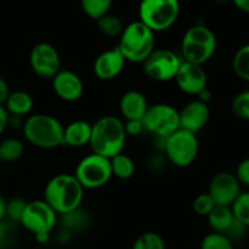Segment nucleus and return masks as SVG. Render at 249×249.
<instances>
[{
	"instance_id": "1",
	"label": "nucleus",
	"mask_w": 249,
	"mask_h": 249,
	"mask_svg": "<svg viewBox=\"0 0 249 249\" xmlns=\"http://www.w3.org/2000/svg\"><path fill=\"white\" fill-rule=\"evenodd\" d=\"M126 138L128 135L122 119L114 116H104L92 124L89 146L92 153L111 160L123 152Z\"/></svg>"
},
{
	"instance_id": "2",
	"label": "nucleus",
	"mask_w": 249,
	"mask_h": 249,
	"mask_svg": "<svg viewBox=\"0 0 249 249\" xmlns=\"http://www.w3.org/2000/svg\"><path fill=\"white\" fill-rule=\"evenodd\" d=\"M84 189L73 174H57L51 178L44 190V201L57 213H68L82 207Z\"/></svg>"
},
{
	"instance_id": "3",
	"label": "nucleus",
	"mask_w": 249,
	"mask_h": 249,
	"mask_svg": "<svg viewBox=\"0 0 249 249\" xmlns=\"http://www.w3.org/2000/svg\"><path fill=\"white\" fill-rule=\"evenodd\" d=\"M63 128L56 117L46 113H36L27 117L22 133L27 142L41 150H53L63 145Z\"/></svg>"
},
{
	"instance_id": "4",
	"label": "nucleus",
	"mask_w": 249,
	"mask_h": 249,
	"mask_svg": "<svg viewBox=\"0 0 249 249\" xmlns=\"http://www.w3.org/2000/svg\"><path fill=\"white\" fill-rule=\"evenodd\" d=\"M155 33L138 19L124 27L117 48L125 61L142 63L155 50Z\"/></svg>"
},
{
	"instance_id": "5",
	"label": "nucleus",
	"mask_w": 249,
	"mask_h": 249,
	"mask_svg": "<svg viewBox=\"0 0 249 249\" xmlns=\"http://www.w3.org/2000/svg\"><path fill=\"white\" fill-rule=\"evenodd\" d=\"M216 36L204 24H195L185 32L181 40L182 61L203 66L214 56L216 50Z\"/></svg>"
},
{
	"instance_id": "6",
	"label": "nucleus",
	"mask_w": 249,
	"mask_h": 249,
	"mask_svg": "<svg viewBox=\"0 0 249 249\" xmlns=\"http://www.w3.org/2000/svg\"><path fill=\"white\" fill-rule=\"evenodd\" d=\"M57 213L44 199H36L27 202L19 224L33 233L39 243H45L51 231L57 225Z\"/></svg>"
},
{
	"instance_id": "7",
	"label": "nucleus",
	"mask_w": 249,
	"mask_h": 249,
	"mask_svg": "<svg viewBox=\"0 0 249 249\" xmlns=\"http://www.w3.org/2000/svg\"><path fill=\"white\" fill-rule=\"evenodd\" d=\"M179 14V0H141L139 5V21L153 33L169 29Z\"/></svg>"
},
{
	"instance_id": "8",
	"label": "nucleus",
	"mask_w": 249,
	"mask_h": 249,
	"mask_svg": "<svg viewBox=\"0 0 249 249\" xmlns=\"http://www.w3.org/2000/svg\"><path fill=\"white\" fill-rule=\"evenodd\" d=\"M163 151L168 160L175 167H190L198 156V139L196 134L184 129H178L163 139Z\"/></svg>"
},
{
	"instance_id": "9",
	"label": "nucleus",
	"mask_w": 249,
	"mask_h": 249,
	"mask_svg": "<svg viewBox=\"0 0 249 249\" xmlns=\"http://www.w3.org/2000/svg\"><path fill=\"white\" fill-rule=\"evenodd\" d=\"M73 175L84 190L100 189L113 177L111 160L96 153H90L78 163Z\"/></svg>"
},
{
	"instance_id": "10",
	"label": "nucleus",
	"mask_w": 249,
	"mask_h": 249,
	"mask_svg": "<svg viewBox=\"0 0 249 249\" xmlns=\"http://www.w3.org/2000/svg\"><path fill=\"white\" fill-rule=\"evenodd\" d=\"M182 58L179 53L169 49H155L142 62V70L150 79L155 82L174 80Z\"/></svg>"
},
{
	"instance_id": "11",
	"label": "nucleus",
	"mask_w": 249,
	"mask_h": 249,
	"mask_svg": "<svg viewBox=\"0 0 249 249\" xmlns=\"http://www.w3.org/2000/svg\"><path fill=\"white\" fill-rule=\"evenodd\" d=\"M145 130L164 139L180 129L179 111L172 105L156 104L148 106L142 118Z\"/></svg>"
},
{
	"instance_id": "12",
	"label": "nucleus",
	"mask_w": 249,
	"mask_h": 249,
	"mask_svg": "<svg viewBox=\"0 0 249 249\" xmlns=\"http://www.w3.org/2000/svg\"><path fill=\"white\" fill-rule=\"evenodd\" d=\"M29 65L36 75L43 79H53L61 71V57L57 49L49 43H39L32 48Z\"/></svg>"
},
{
	"instance_id": "13",
	"label": "nucleus",
	"mask_w": 249,
	"mask_h": 249,
	"mask_svg": "<svg viewBox=\"0 0 249 249\" xmlns=\"http://www.w3.org/2000/svg\"><path fill=\"white\" fill-rule=\"evenodd\" d=\"M207 194L216 206L231 207L241 194V184L235 174L221 172L212 178Z\"/></svg>"
},
{
	"instance_id": "14",
	"label": "nucleus",
	"mask_w": 249,
	"mask_h": 249,
	"mask_svg": "<svg viewBox=\"0 0 249 249\" xmlns=\"http://www.w3.org/2000/svg\"><path fill=\"white\" fill-rule=\"evenodd\" d=\"M174 80L178 88L187 95L198 96L202 91L208 89V78L203 66L195 65L186 61H182Z\"/></svg>"
},
{
	"instance_id": "15",
	"label": "nucleus",
	"mask_w": 249,
	"mask_h": 249,
	"mask_svg": "<svg viewBox=\"0 0 249 249\" xmlns=\"http://www.w3.org/2000/svg\"><path fill=\"white\" fill-rule=\"evenodd\" d=\"M211 118V109L208 104L201 100H194L182 107L179 111L180 129L197 134L201 131Z\"/></svg>"
},
{
	"instance_id": "16",
	"label": "nucleus",
	"mask_w": 249,
	"mask_h": 249,
	"mask_svg": "<svg viewBox=\"0 0 249 249\" xmlns=\"http://www.w3.org/2000/svg\"><path fill=\"white\" fill-rule=\"evenodd\" d=\"M51 80L56 96L63 101H78L84 94V83L82 78L73 71L61 70Z\"/></svg>"
},
{
	"instance_id": "17",
	"label": "nucleus",
	"mask_w": 249,
	"mask_h": 249,
	"mask_svg": "<svg viewBox=\"0 0 249 249\" xmlns=\"http://www.w3.org/2000/svg\"><path fill=\"white\" fill-rule=\"evenodd\" d=\"M125 58L118 50V48L109 49L104 51L96 57L94 62V73L99 79L112 80L118 77L124 70L125 66Z\"/></svg>"
},
{
	"instance_id": "18",
	"label": "nucleus",
	"mask_w": 249,
	"mask_h": 249,
	"mask_svg": "<svg viewBox=\"0 0 249 249\" xmlns=\"http://www.w3.org/2000/svg\"><path fill=\"white\" fill-rule=\"evenodd\" d=\"M148 102L145 95L138 90H129L119 100V112L125 121H142Z\"/></svg>"
},
{
	"instance_id": "19",
	"label": "nucleus",
	"mask_w": 249,
	"mask_h": 249,
	"mask_svg": "<svg viewBox=\"0 0 249 249\" xmlns=\"http://www.w3.org/2000/svg\"><path fill=\"white\" fill-rule=\"evenodd\" d=\"M91 130L92 124H90L89 122L82 121V119L71 122L63 128V145L73 148L89 145Z\"/></svg>"
},
{
	"instance_id": "20",
	"label": "nucleus",
	"mask_w": 249,
	"mask_h": 249,
	"mask_svg": "<svg viewBox=\"0 0 249 249\" xmlns=\"http://www.w3.org/2000/svg\"><path fill=\"white\" fill-rule=\"evenodd\" d=\"M34 106V100L29 92L23 90L11 91L10 96L7 97L4 107L10 116L24 117L28 116L32 112Z\"/></svg>"
},
{
	"instance_id": "21",
	"label": "nucleus",
	"mask_w": 249,
	"mask_h": 249,
	"mask_svg": "<svg viewBox=\"0 0 249 249\" xmlns=\"http://www.w3.org/2000/svg\"><path fill=\"white\" fill-rule=\"evenodd\" d=\"M60 223L63 231L68 233L80 232L90 224V215L82 207L60 215Z\"/></svg>"
},
{
	"instance_id": "22",
	"label": "nucleus",
	"mask_w": 249,
	"mask_h": 249,
	"mask_svg": "<svg viewBox=\"0 0 249 249\" xmlns=\"http://www.w3.org/2000/svg\"><path fill=\"white\" fill-rule=\"evenodd\" d=\"M207 220L213 232L225 235L235 221V216L231 211V207L215 206V208L207 216Z\"/></svg>"
},
{
	"instance_id": "23",
	"label": "nucleus",
	"mask_w": 249,
	"mask_h": 249,
	"mask_svg": "<svg viewBox=\"0 0 249 249\" xmlns=\"http://www.w3.org/2000/svg\"><path fill=\"white\" fill-rule=\"evenodd\" d=\"M112 175L121 180H129L135 174V163L123 152L111 158Z\"/></svg>"
},
{
	"instance_id": "24",
	"label": "nucleus",
	"mask_w": 249,
	"mask_h": 249,
	"mask_svg": "<svg viewBox=\"0 0 249 249\" xmlns=\"http://www.w3.org/2000/svg\"><path fill=\"white\" fill-rule=\"evenodd\" d=\"M24 153V145L19 139L7 138L0 142V162L12 163L18 160Z\"/></svg>"
},
{
	"instance_id": "25",
	"label": "nucleus",
	"mask_w": 249,
	"mask_h": 249,
	"mask_svg": "<svg viewBox=\"0 0 249 249\" xmlns=\"http://www.w3.org/2000/svg\"><path fill=\"white\" fill-rule=\"evenodd\" d=\"M97 28L104 36L108 38H114V36H121L122 32L124 29L123 21L116 15L107 14L105 16L100 17L97 19Z\"/></svg>"
},
{
	"instance_id": "26",
	"label": "nucleus",
	"mask_w": 249,
	"mask_h": 249,
	"mask_svg": "<svg viewBox=\"0 0 249 249\" xmlns=\"http://www.w3.org/2000/svg\"><path fill=\"white\" fill-rule=\"evenodd\" d=\"M232 68L240 79L249 82V44L241 46L232 58Z\"/></svg>"
},
{
	"instance_id": "27",
	"label": "nucleus",
	"mask_w": 249,
	"mask_h": 249,
	"mask_svg": "<svg viewBox=\"0 0 249 249\" xmlns=\"http://www.w3.org/2000/svg\"><path fill=\"white\" fill-rule=\"evenodd\" d=\"M113 0H80V6L84 14L92 19H99L100 17L108 14Z\"/></svg>"
},
{
	"instance_id": "28",
	"label": "nucleus",
	"mask_w": 249,
	"mask_h": 249,
	"mask_svg": "<svg viewBox=\"0 0 249 249\" xmlns=\"http://www.w3.org/2000/svg\"><path fill=\"white\" fill-rule=\"evenodd\" d=\"M231 211L236 220L249 228V191L241 192L231 206Z\"/></svg>"
},
{
	"instance_id": "29",
	"label": "nucleus",
	"mask_w": 249,
	"mask_h": 249,
	"mask_svg": "<svg viewBox=\"0 0 249 249\" xmlns=\"http://www.w3.org/2000/svg\"><path fill=\"white\" fill-rule=\"evenodd\" d=\"M131 249H165V242L157 232H143L134 242Z\"/></svg>"
},
{
	"instance_id": "30",
	"label": "nucleus",
	"mask_w": 249,
	"mask_h": 249,
	"mask_svg": "<svg viewBox=\"0 0 249 249\" xmlns=\"http://www.w3.org/2000/svg\"><path fill=\"white\" fill-rule=\"evenodd\" d=\"M201 249H233V242L224 233L211 232L202 240Z\"/></svg>"
},
{
	"instance_id": "31",
	"label": "nucleus",
	"mask_w": 249,
	"mask_h": 249,
	"mask_svg": "<svg viewBox=\"0 0 249 249\" xmlns=\"http://www.w3.org/2000/svg\"><path fill=\"white\" fill-rule=\"evenodd\" d=\"M26 206L27 201H24L23 198H19V197H15L10 201H6V215H5V219L14 224H19Z\"/></svg>"
},
{
	"instance_id": "32",
	"label": "nucleus",
	"mask_w": 249,
	"mask_h": 249,
	"mask_svg": "<svg viewBox=\"0 0 249 249\" xmlns=\"http://www.w3.org/2000/svg\"><path fill=\"white\" fill-rule=\"evenodd\" d=\"M231 107L236 117L243 121H249V90L238 92L233 97Z\"/></svg>"
},
{
	"instance_id": "33",
	"label": "nucleus",
	"mask_w": 249,
	"mask_h": 249,
	"mask_svg": "<svg viewBox=\"0 0 249 249\" xmlns=\"http://www.w3.org/2000/svg\"><path fill=\"white\" fill-rule=\"evenodd\" d=\"M215 206L216 204L214 203L213 198L207 192L206 194L198 195L195 198L194 203H192L195 213L199 216H204V218H207L209 215V213L215 208Z\"/></svg>"
},
{
	"instance_id": "34",
	"label": "nucleus",
	"mask_w": 249,
	"mask_h": 249,
	"mask_svg": "<svg viewBox=\"0 0 249 249\" xmlns=\"http://www.w3.org/2000/svg\"><path fill=\"white\" fill-rule=\"evenodd\" d=\"M15 236H16L15 224L6 219L0 221V246L2 248L10 246L15 241Z\"/></svg>"
},
{
	"instance_id": "35",
	"label": "nucleus",
	"mask_w": 249,
	"mask_h": 249,
	"mask_svg": "<svg viewBox=\"0 0 249 249\" xmlns=\"http://www.w3.org/2000/svg\"><path fill=\"white\" fill-rule=\"evenodd\" d=\"M236 178L241 185L249 186V158H246L236 168Z\"/></svg>"
},
{
	"instance_id": "36",
	"label": "nucleus",
	"mask_w": 249,
	"mask_h": 249,
	"mask_svg": "<svg viewBox=\"0 0 249 249\" xmlns=\"http://www.w3.org/2000/svg\"><path fill=\"white\" fill-rule=\"evenodd\" d=\"M124 129L128 136H136L140 135L145 128H143L142 121H125L124 123Z\"/></svg>"
},
{
	"instance_id": "37",
	"label": "nucleus",
	"mask_w": 249,
	"mask_h": 249,
	"mask_svg": "<svg viewBox=\"0 0 249 249\" xmlns=\"http://www.w3.org/2000/svg\"><path fill=\"white\" fill-rule=\"evenodd\" d=\"M10 94H11V90H10L9 83L4 78L0 77V106H4Z\"/></svg>"
},
{
	"instance_id": "38",
	"label": "nucleus",
	"mask_w": 249,
	"mask_h": 249,
	"mask_svg": "<svg viewBox=\"0 0 249 249\" xmlns=\"http://www.w3.org/2000/svg\"><path fill=\"white\" fill-rule=\"evenodd\" d=\"M9 128V113L4 106H0V136Z\"/></svg>"
},
{
	"instance_id": "39",
	"label": "nucleus",
	"mask_w": 249,
	"mask_h": 249,
	"mask_svg": "<svg viewBox=\"0 0 249 249\" xmlns=\"http://www.w3.org/2000/svg\"><path fill=\"white\" fill-rule=\"evenodd\" d=\"M232 1L238 10L249 14V0H232Z\"/></svg>"
},
{
	"instance_id": "40",
	"label": "nucleus",
	"mask_w": 249,
	"mask_h": 249,
	"mask_svg": "<svg viewBox=\"0 0 249 249\" xmlns=\"http://www.w3.org/2000/svg\"><path fill=\"white\" fill-rule=\"evenodd\" d=\"M6 215V199L0 195V221L4 220Z\"/></svg>"
},
{
	"instance_id": "41",
	"label": "nucleus",
	"mask_w": 249,
	"mask_h": 249,
	"mask_svg": "<svg viewBox=\"0 0 249 249\" xmlns=\"http://www.w3.org/2000/svg\"><path fill=\"white\" fill-rule=\"evenodd\" d=\"M216 1H226V0H216Z\"/></svg>"
},
{
	"instance_id": "42",
	"label": "nucleus",
	"mask_w": 249,
	"mask_h": 249,
	"mask_svg": "<svg viewBox=\"0 0 249 249\" xmlns=\"http://www.w3.org/2000/svg\"><path fill=\"white\" fill-rule=\"evenodd\" d=\"M0 168H1V162H0Z\"/></svg>"
},
{
	"instance_id": "43",
	"label": "nucleus",
	"mask_w": 249,
	"mask_h": 249,
	"mask_svg": "<svg viewBox=\"0 0 249 249\" xmlns=\"http://www.w3.org/2000/svg\"><path fill=\"white\" fill-rule=\"evenodd\" d=\"M0 249H2V247H1V246H0Z\"/></svg>"
}]
</instances>
